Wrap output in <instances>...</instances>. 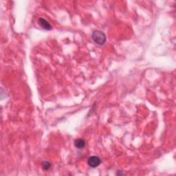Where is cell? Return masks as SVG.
I'll list each match as a JSON object with an SVG mask.
<instances>
[{
	"label": "cell",
	"mask_w": 176,
	"mask_h": 176,
	"mask_svg": "<svg viewBox=\"0 0 176 176\" xmlns=\"http://www.w3.org/2000/svg\"><path fill=\"white\" fill-rule=\"evenodd\" d=\"M41 167L43 170H49V169H50V167H51V164L46 161L43 162L41 164Z\"/></svg>",
	"instance_id": "5b68a950"
},
{
	"label": "cell",
	"mask_w": 176,
	"mask_h": 176,
	"mask_svg": "<svg viewBox=\"0 0 176 176\" xmlns=\"http://www.w3.org/2000/svg\"><path fill=\"white\" fill-rule=\"evenodd\" d=\"M74 145L78 149H83L85 146V141L83 139H77L74 142Z\"/></svg>",
	"instance_id": "277c9868"
},
{
	"label": "cell",
	"mask_w": 176,
	"mask_h": 176,
	"mask_svg": "<svg viewBox=\"0 0 176 176\" xmlns=\"http://www.w3.org/2000/svg\"><path fill=\"white\" fill-rule=\"evenodd\" d=\"M87 164L89 167L96 168L101 164V160L98 156H91L88 158Z\"/></svg>",
	"instance_id": "7a4b0ae2"
},
{
	"label": "cell",
	"mask_w": 176,
	"mask_h": 176,
	"mask_svg": "<svg viewBox=\"0 0 176 176\" xmlns=\"http://www.w3.org/2000/svg\"><path fill=\"white\" fill-rule=\"evenodd\" d=\"M39 23L41 27L42 28H43V29L46 30H50L52 29V26H50V23L43 18H40L39 19Z\"/></svg>",
	"instance_id": "3957f363"
},
{
	"label": "cell",
	"mask_w": 176,
	"mask_h": 176,
	"mask_svg": "<svg viewBox=\"0 0 176 176\" xmlns=\"http://www.w3.org/2000/svg\"><path fill=\"white\" fill-rule=\"evenodd\" d=\"M92 37L93 41L98 45H102L106 41V35L101 30H94L92 33Z\"/></svg>",
	"instance_id": "6da1fadb"
}]
</instances>
